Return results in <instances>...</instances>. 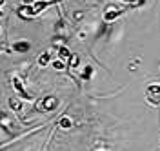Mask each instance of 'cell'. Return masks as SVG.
I'll use <instances>...</instances> for the list:
<instances>
[{"mask_svg": "<svg viewBox=\"0 0 160 151\" xmlns=\"http://www.w3.org/2000/svg\"><path fill=\"white\" fill-rule=\"evenodd\" d=\"M58 57L62 58V60H66V58L69 60V57H71V55H69V51L66 49V48H60V53H58Z\"/></svg>", "mask_w": 160, "mask_h": 151, "instance_id": "9", "label": "cell"}, {"mask_svg": "<svg viewBox=\"0 0 160 151\" xmlns=\"http://www.w3.org/2000/svg\"><path fill=\"white\" fill-rule=\"evenodd\" d=\"M8 104H9L11 111H15V113H20V111L24 109V98H17V97H9V98H8Z\"/></svg>", "mask_w": 160, "mask_h": 151, "instance_id": "6", "label": "cell"}, {"mask_svg": "<svg viewBox=\"0 0 160 151\" xmlns=\"http://www.w3.org/2000/svg\"><path fill=\"white\" fill-rule=\"evenodd\" d=\"M51 62H53V53L51 51H44L38 57V66L40 68H48Z\"/></svg>", "mask_w": 160, "mask_h": 151, "instance_id": "7", "label": "cell"}, {"mask_svg": "<svg viewBox=\"0 0 160 151\" xmlns=\"http://www.w3.org/2000/svg\"><path fill=\"white\" fill-rule=\"evenodd\" d=\"M126 13V9H117V8H111V9H108L106 13H104V22H108V24H113V22L117 20L118 17H122Z\"/></svg>", "mask_w": 160, "mask_h": 151, "instance_id": "4", "label": "cell"}, {"mask_svg": "<svg viewBox=\"0 0 160 151\" xmlns=\"http://www.w3.org/2000/svg\"><path fill=\"white\" fill-rule=\"evenodd\" d=\"M60 2H64V0H37L33 6H26L24 9H26V13H29L31 17H37L42 11H46L48 8H51V6H57Z\"/></svg>", "mask_w": 160, "mask_h": 151, "instance_id": "1", "label": "cell"}, {"mask_svg": "<svg viewBox=\"0 0 160 151\" xmlns=\"http://www.w3.org/2000/svg\"><path fill=\"white\" fill-rule=\"evenodd\" d=\"M57 126H60V128H69V126H71V120L68 118V117H64V118H62L58 124H57Z\"/></svg>", "mask_w": 160, "mask_h": 151, "instance_id": "10", "label": "cell"}, {"mask_svg": "<svg viewBox=\"0 0 160 151\" xmlns=\"http://www.w3.org/2000/svg\"><path fill=\"white\" fill-rule=\"evenodd\" d=\"M11 49L15 53H28L31 49V42L28 40H18V42H13L11 44Z\"/></svg>", "mask_w": 160, "mask_h": 151, "instance_id": "5", "label": "cell"}, {"mask_svg": "<svg viewBox=\"0 0 160 151\" xmlns=\"http://www.w3.org/2000/svg\"><path fill=\"white\" fill-rule=\"evenodd\" d=\"M11 80H13V88L17 89V93L20 95V98H24V100H33V97H31L29 93L26 91V88H24V82H22V78H20V77H17V75H15Z\"/></svg>", "mask_w": 160, "mask_h": 151, "instance_id": "3", "label": "cell"}, {"mask_svg": "<svg viewBox=\"0 0 160 151\" xmlns=\"http://www.w3.org/2000/svg\"><path fill=\"white\" fill-rule=\"evenodd\" d=\"M89 73H91V68L88 66V68L84 69V78H89Z\"/></svg>", "mask_w": 160, "mask_h": 151, "instance_id": "11", "label": "cell"}, {"mask_svg": "<svg viewBox=\"0 0 160 151\" xmlns=\"http://www.w3.org/2000/svg\"><path fill=\"white\" fill-rule=\"evenodd\" d=\"M4 2H6V0H0V6H4Z\"/></svg>", "mask_w": 160, "mask_h": 151, "instance_id": "12", "label": "cell"}, {"mask_svg": "<svg viewBox=\"0 0 160 151\" xmlns=\"http://www.w3.org/2000/svg\"><path fill=\"white\" fill-rule=\"evenodd\" d=\"M51 64H53V68H55L57 71H64L66 68H68V66L64 64V60H62V58H58V60H55V62H51Z\"/></svg>", "mask_w": 160, "mask_h": 151, "instance_id": "8", "label": "cell"}, {"mask_svg": "<svg viewBox=\"0 0 160 151\" xmlns=\"http://www.w3.org/2000/svg\"><path fill=\"white\" fill-rule=\"evenodd\" d=\"M146 100L155 108L160 106V82H153L146 88Z\"/></svg>", "mask_w": 160, "mask_h": 151, "instance_id": "2", "label": "cell"}, {"mask_svg": "<svg viewBox=\"0 0 160 151\" xmlns=\"http://www.w3.org/2000/svg\"><path fill=\"white\" fill-rule=\"evenodd\" d=\"M0 33H2V29H0Z\"/></svg>", "mask_w": 160, "mask_h": 151, "instance_id": "13", "label": "cell"}]
</instances>
